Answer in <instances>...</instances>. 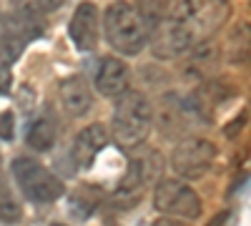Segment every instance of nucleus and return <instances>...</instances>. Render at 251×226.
<instances>
[{
	"mask_svg": "<svg viewBox=\"0 0 251 226\" xmlns=\"http://www.w3.org/2000/svg\"><path fill=\"white\" fill-rule=\"evenodd\" d=\"M116 108L111 118V131L121 149H136L146 141L153 126V108L141 91L126 88L121 96H116Z\"/></svg>",
	"mask_w": 251,
	"mask_h": 226,
	"instance_id": "obj_1",
	"label": "nucleus"
},
{
	"mask_svg": "<svg viewBox=\"0 0 251 226\" xmlns=\"http://www.w3.org/2000/svg\"><path fill=\"white\" fill-rule=\"evenodd\" d=\"M103 30L111 48L121 55H138L149 43V25L128 3H111L106 8Z\"/></svg>",
	"mask_w": 251,
	"mask_h": 226,
	"instance_id": "obj_2",
	"label": "nucleus"
},
{
	"mask_svg": "<svg viewBox=\"0 0 251 226\" xmlns=\"http://www.w3.org/2000/svg\"><path fill=\"white\" fill-rule=\"evenodd\" d=\"M10 169H13L18 189L25 194V199H30L35 203H50V201H58L66 194V183H63L50 169H46L43 163L30 158V156L13 158Z\"/></svg>",
	"mask_w": 251,
	"mask_h": 226,
	"instance_id": "obj_3",
	"label": "nucleus"
},
{
	"mask_svg": "<svg viewBox=\"0 0 251 226\" xmlns=\"http://www.w3.org/2000/svg\"><path fill=\"white\" fill-rule=\"evenodd\" d=\"M38 35H43V25L38 23V15L13 10L0 25V63L13 66L23 55L28 43Z\"/></svg>",
	"mask_w": 251,
	"mask_h": 226,
	"instance_id": "obj_4",
	"label": "nucleus"
},
{
	"mask_svg": "<svg viewBox=\"0 0 251 226\" xmlns=\"http://www.w3.org/2000/svg\"><path fill=\"white\" fill-rule=\"evenodd\" d=\"M194 43V30L188 28V23L183 18H163L158 23H153L149 28V43L156 58H176L181 53H186Z\"/></svg>",
	"mask_w": 251,
	"mask_h": 226,
	"instance_id": "obj_5",
	"label": "nucleus"
},
{
	"mask_svg": "<svg viewBox=\"0 0 251 226\" xmlns=\"http://www.w3.org/2000/svg\"><path fill=\"white\" fill-rule=\"evenodd\" d=\"M216 161V146L208 138H186L171 153V169L181 178H201Z\"/></svg>",
	"mask_w": 251,
	"mask_h": 226,
	"instance_id": "obj_6",
	"label": "nucleus"
},
{
	"mask_svg": "<svg viewBox=\"0 0 251 226\" xmlns=\"http://www.w3.org/2000/svg\"><path fill=\"white\" fill-rule=\"evenodd\" d=\"M153 203L156 209L163 214H174V216H183V219H196L201 216V199L199 194L183 183L181 178H163L158 181L156 194H153Z\"/></svg>",
	"mask_w": 251,
	"mask_h": 226,
	"instance_id": "obj_7",
	"label": "nucleus"
},
{
	"mask_svg": "<svg viewBox=\"0 0 251 226\" xmlns=\"http://www.w3.org/2000/svg\"><path fill=\"white\" fill-rule=\"evenodd\" d=\"M178 3H181L178 13L188 23V28L203 35L216 33L228 20V13H231L226 0H178Z\"/></svg>",
	"mask_w": 251,
	"mask_h": 226,
	"instance_id": "obj_8",
	"label": "nucleus"
},
{
	"mask_svg": "<svg viewBox=\"0 0 251 226\" xmlns=\"http://www.w3.org/2000/svg\"><path fill=\"white\" fill-rule=\"evenodd\" d=\"M98 23H100V15H98V8L93 3H80L73 10V18L68 23V33H71V40L78 50H93L96 48Z\"/></svg>",
	"mask_w": 251,
	"mask_h": 226,
	"instance_id": "obj_9",
	"label": "nucleus"
},
{
	"mask_svg": "<svg viewBox=\"0 0 251 226\" xmlns=\"http://www.w3.org/2000/svg\"><path fill=\"white\" fill-rule=\"evenodd\" d=\"M128 78H131L128 66L121 58L108 55L100 60V66L96 71V91L106 98H116L128 88Z\"/></svg>",
	"mask_w": 251,
	"mask_h": 226,
	"instance_id": "obj_10",
	"label": "nucleus"
},
{
	"mask_svg": "<svg viewBox=\"0 0 251 226\" xmlns=\"http://www.w3.org/2000/svg\"><path fill=\"white\" fill-rule=\"evenodd\" d=\"M108 143V131L103 123H91L86 126L73 141V158L80 169H88L96 161V156L100 153V149H106Z\"/></svg>",
	"mask_w": 251,
	"mask_h": 226,
	"instance_id": "obj_11",
	"label": "nucleus"
},
{
	"mask_svg": "<svg viewBox=\"0 0 251 226\" xmlns=\"http://www.w3.org/2000/svg\"><path fill=\"white\" fill-rule=\"evenodd\" d=\"M149 169H146V163L141 161V158H133L131 163H128V169H126V176L121 178V183H118V189H116V194H113V203L116 206H121V209H128V206H133V203H138L141 201V191H143V186H146V178H149V174H146Z\"/></svg>",
	"mask_w": 251,
	"mask_h": 226,
	"instance_id": "obj_12",
	"label": "nucleus"
},
{
	"mask_svg": "<svg viewBox=\"0 0 251 226\" xmlns=\"http://www.w3.org/2000/svg\"><path fill=\"white\" fill-rule=\"evenodd\" d=\"M60 103L71 116H86L91 111V103H93V93H91V86L86 83L83 75H71L60 83Z\"/></svg>",
	"mask_w": 251,
	"mask_h": 226,
	"instance_id": "obj_13",
	"label": "nucleus"
},
{
	"mask_svg": "<svg viewBox=\"0 0 251 226\" xmlns=\"http://www.w3.org/2000/svg\"><path fill=\"white\" fill-rule=\"evenodd\" d=\"M100 189L98 186H91V183H83V186H78L71 196H68V214L73 219H80L86 221L96 214L98 203H100Z\"/></svg>",
	"mask_w": 251,
	"mask_h": 226,
	"instance_id": "obj_14",
	"label": "nucleus"
},
{
	"mask_svg": "<svg viewBox=\"0 0 251 226\" xmlns=\"http://www.w3.org/2000/svg\"><path fill=\"white\" fill-rule=\"evenodd\" d=\"M55 136H58V128H55L53 118L40 116V118H35L30 126H28L25 143H28L33 151H40V153H43V151H50V149H53Z\"/></svg>",
	"mask_w": 251,
	"mask_h": 226,
	"instance_id": "obj_15",
	"label": "nucleus"
},
{
	"mask_svg": "<svg viewBox=\"0 0 251 226\" xmlns=\"http://www.w3.org/2000/svg\"><path fill=\"white\" fill-rule=\"evenodd\" d=\"M133 10L143 18V23L146 25H153V23H158V20H163V18H171V15H176L178 18V13H176V5L171 3V0H133Z\"/></svg>",
	"mask_w": 251,
	"mask_h": 226,
	"instance_id": "obj_16",
	"label": "nucleus"
},
{
	"mask_svg": "<svg viewBox=\"0 0 251 226\" xmlns=\"http://www.w3.org/2000/svg\"><path fill=\"white\" fill-rule=\"evenodd\" d=\"M20 219H23V206H20V201L10 191L5 178L0 176V221L3 224H18Z\"/></svg>",
	"mask_w": 251,
	"mask_h": 226,
	"instance_id": "obj_17",
	"label": "nucleus"
},
{
	"mask_svg": "<svg viewBox=\"0 0 251 226\" xmlns=\"http://www.w3.org/2000/svg\"><path fill=\"white\" fill-rule=\"evenodd\" d=\"M66 0H13V8L18 13H28V15H46L58 10Z\"/></svg>",
	"mask_w": 251,
	"mask_h": 226,
	"instance_id": "obj_18",
	"label": "nucleus"
},
{
	"mask_svg": "<svg viewBox=\"0 0 251 226\" xmlns=\"http://www.w3.org/2000/svg\"><path fill=\"white\" fill-rule=\"evenodd\" d=\"M13 136H15V116L13 111H3L0 113V138L13 141Z\"/></svg>",
	"mask_w": 251,
	"mask_h": 226,
	"instance_id": "obj_19",
	"label": "nucleus"
},
{
	"mask_svg": "<svg viewBox=\"0 0 251 226\" xmlns=\"http://www.w3.org/2000/svg\"><path fill=\"white\" fill-rule=\"evenodd\" d=\"M151 226H188L186 221H181V219H171V216H161V219H156Z\"/></svg>",
	"mask_w": 251,
	"mask_h": 226,
	"instance_id": "obj_20",
	"label": "nucleus"
},
{
	"mask_svg": "<svg viewBox=\"0 0 251 226\" xmlns=\"http://www.w3.org/2000/svg\"><path fill=\"white\" fill-rule=\"evenodd\" d=\"M8 88H10V73L5 68H0V96L8 93Z\"/></svg>",
	"mask_w": 251,
	"mask_h": 226,
	"instance_id": "obj_21",
	"label": "nucleus"
},
{
	"mask_svg": "<svg viewBox=\"0 0 251 226\" xmlns=\"http://www.w3.org/2000/svg\"><path fill=\"white\" fill-rule=\"evenodd\" d=\"M224 224H226V214L221 211V214H216V216H214L211 221H208L206 226H224Z\"/></svg>",
	"mask_w": 251,
	"mask_h": 226,
	"instance_id": "obj_22",
	"label": "nucleus"
},
{
	"mask_svg": "<svg viewBox=\"0 0 251 226\" xmlns=\"http://www.w3.org/2000/svg\"><path fill=\"white\" fill-rule=\"evenodd\" d=\"M50 226H66V224H50Z\"/></svg>",
	"mask_w": 251,
	"mask_h": 226,
	"instance_id": "obj_23",
	"label": "nucleus"
}]
</instances>
